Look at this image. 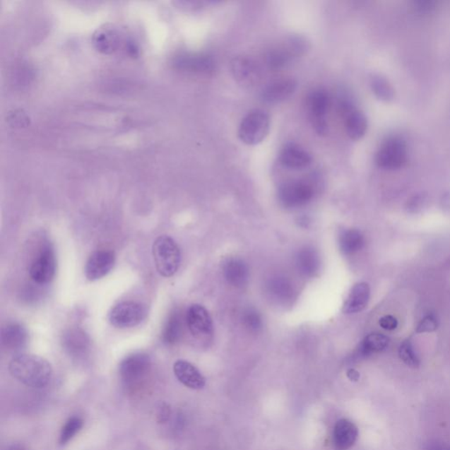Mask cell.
<instances>
[{
    "label": "cell",
    "instance_id": "17",
    "mask_svg": "<svg viewBox=\"0 0 450 450\" xmlns=\"http://www.w3.org/2000/svg\"><path fill=\"white\" fill-rule=\"evenodd\" d=\"M174 372L176 378L181 381L183 385L193 389V390H200L205 386V378L194 367L192 363L178 360L174 365Z\"/></svg>",
    "mask_w": 450,
    "mask_h": 450
},
{
    "label": "cell",
    "instance_id": "36",
    "mask_svg": "<svg viewBox=\"0 0 450 450\" xmlns=\"http://www.w3.org/2000/svg\"><path fill=\"white\" fill-rule=\"evenodd\" d=\"M425 203H426V196L424 194H417L409 201L408 210L416 212L417 210L423 207Z\"/></svg>",
    "mask_w": 450,
    "mask_h": 450
},
{
    "label": "cell",
    "instance_id": "10",
    "mask_svg": "<svg viewBox=\"0 0 450 450\" xmlns=\"http://www.w3.org/2000/svg\"><path fill=\"white\" fill-rule=\"evenodd\" d=\"M233 78L239 85L253 88L260 82L261 71L258 64L250 57L239 56L230 62Z\"/></svg>",
    "mask_w": 450,
    "mask_h": 450
},
{
    "label": "cell",
    "instance_id": "7",
    "mask_svg": "<svg viewBox=\"0 0 450 450\" xmlns=\"http://www.w3.org/2000/svg\"><path fill=\"white\" fill-rule=\"evenodd\" d=\"M314 196V188L305 181H294L285 183L278 191L280 203L284 207L294 208L304 206Z\"/></svg>",
    "mask_w": 450,
    "mask_h": 450
},
{
    "label": "cell",
    "instance_id": "22",
    "mask_svg": "<svg viewBox=\"0 0 450 450\" xmlns=\"http://www.w3.org/2000/svg\"><path fill=\"white\" fill-rule=\"evenodd\" d=\"M345 127L349 138L356 141L365 136L368 129V120L365 114L355 109L345 115Z\"/></svg>",
    "mask_w": 450,
    "mask_h": 450
},
{
    "label": "cell",
    "instance_id": "27",
    "mask_svg": "<svg viewBox=\"0 0 450 450\" xmlns=\"http://www.w3.org/2000/svg\"><path fill=\"white\" fill-rule=\"evenodd\" d=\"M370 88L378 99L390 102L394 98L395 92L391 83L383 76L374 74L369 79Z\"/></svg>",
    "mask_w": 450,
    "mask_h": 450
},
{
    "label": "cell",
    "instance_id": "29",
    "mask_svg": "<svg viewBox=\"0 0 450 450\" xmlns=\"http://www.w3.org/2000/svg\"><path fill=\"white\" fill-rule=\"evenodd\" d=\"M182 330V318L179 313H174L169 319L165 326L163 341L167 344H174L181 337Z\"/></svg>",
    "mask_w": 450,
    "mask_h": 450
},
{
    "label": "cell",
    "instance_id": "21",
    "mask_svg": "<svg viewBox=\"0 0 450 450\" xmlns=\"http://www.w3.org/2000/svg\"><path fill=\"white\" fill-rule=\"evenodd\" d=\"M296 263L297 269L306 277L314 276L320 268L319 255L312 247H304L298 251Z\"/></svg>",
    "mask_w": 450,
    "mask_h": 450
},
{
    "label": "cell",
    "instance_id": "11",
    "mask_svg": "<svg viewBox=\"0 0 450 450\" xmlns=\"http://www.w3.org/2000/svg\"><path fill=\"white\" fill-rule=\"evenodd\" d=\"M57 261L52 247H46L32 262L30 275L32 280L38 284H47L56 275Z\"/></svg>",
    "mask_w": 450,
    "mask_h": 450
},
{
    "label": "cell",
    "instance_id": "20",
    "mask_svg": "<svg viewBox=\"0 0 450 450\" xmlns=\"http://www.w3.org/2000/svg\"><path fill=\"white\" fill-rule=\"evenodd\" d=\"M178 64L183 70L206 76L213 74L215 71V60L208 55L183 56Z\"/></svg>",
    "mask_w": 450,
    "mask_h": 450
},
{
    "label": "cell",
    "instance_id": "30",
    "mask_svg": "<svg viewBox=\"0 0 450 450\" xmlns=\"http://www.w3.org/2000/svg\"><path fill=\"white\" fill-rule=\"evenodd\" d=\"M84 421L81 418L74 416L70 418L61 430L59 442L61 445H66L76 437L81 430Z\"/></svg>",
    "mask_w": 450,
    "mask_h": 450
},
{
    "label": "cell",
    "instance_id": "38",
    "mask_svg": "<svg viewBox=\"0 0 450 450\" xmlns=\"http://www.w3.org/2000/svg\"><path fill=\"white\" fill-rule=\"evenodd\" d=\"M348 377L353 381H357L360 379V374L354 369H348Z\"/></svg>",
    "mask_w": 450,
    "mask_h": 450
},
{
    "label": "cell",
    "instance_id": "34",
    "mask_svg": "<svg viewBox=\"0 0 450 450\" xmlns=\"http://www.w3.org/2000/svg\"><path fill=\"white\" fill-rule=\"evenodd\" d=\"M413 9L420 14H428L434 12L437 2L433 0H416L412 3Z\"/></svg>",
    "mask_w": 450,
    "mask_h": 450
},
{
    "label": "cell",
    "instance_id": "12",
    "mask_svg": "<svg viewBox=\"0 0 450 450\" xmlns=\"http://www.w3.org/2000/svg\"><path fill=\"white\" fill-rule=\"evenodd\" d=\"M186 322L194 337L203 338L213 334V322L210 313L203 305H191L186 312Z\"/></svg>",
    "mask_w": 450,
    "mask_h": 450
},
{
    "label": "cell",
    "instance_id": "18",
    "mask_svg": "<svg viewBox=\"0 0 450 450\" xmlns=\"http://www.w3.org/2000/svg\"><path fill=\"white\" fill-rule=\"evenodd\" d=\"M223 273L227 282L236 288L246 286L249 280V268L239 258L228 259L223 266Z\"/></svg>",
    "mask_w": 450,
    "mask_h": 450
},
{
    "label": "cell",
    "instance_id": "6",
    "mask_svg": "<svg viewBox=\"0 0 450 450\" xmlns=\"http://www.w3.org/2000/svg\"><path fill=\"white\" fill-rule=\"evenodd\" d=\"M150 369V360L148 355L143 353H136L129 355L120 365V376L126 386L134 388L148 375Z\"/></svg>",
    "mask_w": 450,
    "mask_h": 450
},
{
    "label": "cell",
    "instance_id": "26",
    "mask_svg": "<svg viewBox=\"0 0 450 450\" xmlns=\"http://www.w3.org/2000/svg\"><path fill=\"white\" fill-rule=\"evenodd\" d=\"M64 345L70 354L81 355L88 348L89 341L84 333L71 331L64 338Z\"/></svg>",
    "mask_w": 450,
    "mask_h": 450
},
{
    "label": "cell",
    "instance_id": "5",
    "mask_svg": "<svg viewBox=\"0 0 450 450\" xmlns=\"http://www.w3.org/2000/svg\"><path fill=\"white\" fill-rule=\"evenodd\" d=\"M330 104L328 93L324 89L313 90L306 99L309 121L316 134L321 136H326L328 133L326 114L328 112Z\"/></svg>",
    "mask_w": 450,
    "mask_h": 450
},
{
    "label": "cell",
    "instance_id": "33",
    "mask_svg": "<svg viewBox=\"0 0 450 450\" xmlns=\"http://www.w3.org/2000/svg\"><path fill=\"white\" fill-rule=\"evenodd\" d=\"M438 328V320L433 314L424 316L416 327L417 333H432Z\"/></svg>",
    "mask_w": 450,
    "mask_h": 450
},
{
    "label": "cell",
    "instance_id": "9",
    "mask_svg": "<svg viewBox=\"0 0 450 450\" xmlns=\"http://www.w3.org/2000/svg\"><path fill=\"white\" fill-rule=\"evenodd\" d=\"M146 309L136 302H121L111 309L109 322L117 328H131L139 325L145 319Z\"/></svg>",
    "mask_w": 450,
    "mask_h": 450
},
{
    "label": "cell",
    "instance_id": "32",
    "mask_svg": "<svg viewBox=\"0 0 450 450\" xmlns=\"http://www.w3.org/2000/svg\"><path fill=\"white\" fill-rule=\"evenodd\" d=\"M243 321L244 325L251 331H258L261 328V316L257 311L254 309H248L244 313Z\"/></svg>",
    "mask_w": 450,
    "mask_h": 450
},
{
    "label": "cell",
    "instance_id": "31",
    "mask_svg": "<svg viewBox=\"0 0 450 450\" xmlns=\"http://www.w3.org/2000/svg\"><path fill=\"white\" fill-rule=\"evenodd\" d=\"M398 355L405 365L413 369L419 368L420 360L418 356L411 341L406 340L399 345Z\"/></svg>",
    "mask_w": 450,
    "mask_h": 450
},
{
    "label": "cell",
    "instance_id": "2",
    "mask_svg": "<svg viewBox=\"0 0 450 450\" xmlns=\"http://www.w3.org/2000/svg\"><path fill=\"white\" fill-rule=\"evenodd\" d=\"M155 266L160 275L164 277L174 276L181 265V250L171 237H157L153 246Z\"/></svg>",
    "mask_w": 450,
    "mask_h": 450
},
{
    "label": "cell",
    "instance_id": "15",
    "mask_svg": "<svg viewBox=\"0 0 450 450\" xmlns=\"http://www.w3.org/2000/svg\"><path fill=\"white\" fill-rule=\"evenodd\" d=\"M280 164L291 170H302L312 164V158L307 150L296 143H287L280 153Z\"/></svg>",
    "mask_w": 450,
    "mask_h": 450
},
{
    "label": "cell",
    "instance_id": "35",
    "mask_svg": "<svg viewBox=\"0 0 450 450\" xmlns=\"http://www.w3.org/2000/svg\"><path fill=\"white\" fill-rule=\"evenodd\" d=\"M379 325L384 330L392 331L397 329L398 322L393 316L387 315L380 319Z\"/></svg>",
    "mask_w": 450,
    "mask_h": 450
},
{
    "label": "cell",
    "instance_id": "39",
    "mask_svg": "<svg viewBox=\"0 0 450 450\" xmlns=\"http://www.w3.org/2000/svg\"><path fill=\"white\" fill-rule=\"evenodd\" d=\"M6 450H28L23 444H13L8 446Z\"/></svg>",
    "mask_w": 450,
    "mask_h": 450
},
{
    "label": "cell",
    "instance_id": "13",
    "mask_svg": "<svg viewBox=\"0 0 450 450\" xmlns=\"http://www.w3.org/2000/svg\"><path fill=\"white\" fill-rule=\"evenodd\" d=\"M115 264L113 251L100 250L89 257L85 265V276L89 280H97L109 275Z\"/></svg>",
    "mask_w": 450,
    "mask_h": 450
},
{
    "label": "cell",
    "instance_id": "19",
    "mask_svg": "<svg viewBox=\"0 0 450 450\" xmlns=\"http://www.w3.org/2000/svg\"><path fill=\"white\" fill-rule=\"evenodd\" d=\"M370 298V288L367 283H356L352 288L343 306L345 314H354L362 312L368 305Z\"/></svg>",
    "mask_w": 450,
    "mask_h": 450
},
{
    "label": "cell",
    "instance_id": "16",
    "mask_svg": "<svg viewBox=\"0 0 450 450\" xmlns=\"http://www.w3.org/2000/svg\"><path fill=\"white\" fill-rule=\"evenodd\" d=\"M359 435L358 427L352 421L342 419L334 427L333 441L336 450H348L355 444Z\"/></svg>",
    "mask_w": 450,
    "mask_h": 450
},
{
    "label": "cell",
    "instance_id": "28",
    "mask_svg": "<svg viewBox=\"0 0 450 450\" xmlns=\"http://www.w3.org/2000/svg\"><path fill=\"white\" fill-rule=\"evenodd\" d=\"M268 291L271 296L280 302L289 301L293 297L292 286L286 279L280 277L270 280Z\"/></svg>",
    "mask_w": 450,
    "mask_h": 450
},
{
    "label": "cell",
    "instance_id": "23",
    "mask_svg": "<svg viewBox=\"0 0 450 450\" xmlns=\"http://www.w3.org/2000/svg\"><path fill=\"white\" fill-rule=\"evenodd\" d=\"M1 341L7 348H23L28 341L27 330L20 324H10L2 329Z\"/></svg>",
    "mask_w": 450,
    "mask_h": 450
},
{
    "label": "cell",
    "instance_id": "25",
    "mask_svg": "<svg viewBox=\"0 0 450 450\" xmlns=\"http://www.w3.org/2000/svg\"><path fill=\"white\" fill-rule=\"evenodd\" d=\"M390 344V338L384 334L374 333L369 334L362 341L358 348V355L361 357H368V356L375 354V353L383 352Z\"/></svg>",
    "mask_w": 450,
    "mask_h": 450
},
{
    "label": "cell",
    "instance_id": "3",
    "mask_svg": "<svg viewBox=\"0 0 450 450\" xmlns=\"http://www.w3.org/2000/svg\"><path fill=\"white\" fill-rule=\"evenodd\" d=\"M308 49L307 40L301 35H291L283 45L270 49L266 53V66L272 71L282 70L289 66L295 59L304 55Z\"/></svg>",
    "mask_w": 450,
    "mask_h": 450
},
{
    "label": "cell",
    "instance_id": "24",
    "mask_svg": "<svg viewBox=\"0 0 450 450\" xmlns=\"http://www.w3.org/2000/svg\"><path fill=\"white\" fill-rule=\"evenodd\" d=\"M365 236L356 229L342 230L340 235V247L342 253L351 255L357 253L365 247Z\"/></svg>",
    "mask_w": 450,
    "mask_h": 450
},
{
    "label": "cell",
    "instance_id": "4",
    "mask_svg": "<svg viewBox=\"0 0 450 450\" xmlns=\"http://www.w3.org/2000/svg\"><path fill=\"white\" fill-rule=\"evenodd\" d=\"M269 114L265 111H251L244 117L239 125V138L247 146H257L268 136L270 131Z\"/></svg>",
    "mask_w": 450,
    "mask_h": 450
},
{
    "label": "cell",
    "instance_id": "40",
    "mask_svg": "<svg viewBox=\"0 0 450 450\" xmlns=\"http://www.w3.org/2000/svg\"><path fill=\"white\" fill-rule=\"evenodd\" d=\"M442 203H444L446 208H450V193L446 194L444 197L442 198Z\"/></svg>",
    "mask_w": 450,
    "mask_h": 450
},
{
    "label": "cell",
    "instance_id": "1",
    "mask_svg": "<svg viewBox=\"0 0 450 450\" xmlns=\"http://www.w3.org/2000/svg\"><path fill=\"white\" fill-rule=\"evenodd\" d=\"M9 372L21 384L35 389L45 388L53 375L52 367L47 360L30 354L13 357L9 363Z\"/></svg>",
    "mask_w": 450,
    "mask_h": 450
},
{
    "label": "cell",
    "instance_id": "8",
    "mask_svg": "<svg viewBox=\"0 0 450 450\" xmlns=\"http://www.w3.org/2000/svg\"><path fill=\"white\" fill-rule=\"evenodd\" d=\"M408 160V147L404 140L390 138L384 141L377 153V163L384 169H398Z\"/></svg>",
    "mask_w": 450,
    "mask_h": 450
},
{
    "label": "cell",
    "instance_id": "37",
    "mask_svg": "<svg viewBox=\"0 0 450 450\" xmlns=\"http://www.w3.org/2000/svg\"><path fill=\"white\" fill-rule=\"evenodd\" d=\"M171 416V409L169 408L167 405H162L160 410L158 412V423H165L167 422L168 420L170 419Z\"/></svg>",
    "mask_w": 450,
    "mask_h": 450
},
{
    "label": "cell",
    "instance_id": "14",
    "mask_svg": "<svg viewBox=\"0 0 450 450\" xmlns=\"http://www.w3.org/2000/svg\"><path fill=\"white\" fill-rule=\"evenodd\" d=\"M297 83L293 78H283L270 83L262 89L261 100L266 104L282 103L290 99L296 92Z\"/></svg>",
    "mask_w": 450,
    "mask_h": 450
}]
</instances>
